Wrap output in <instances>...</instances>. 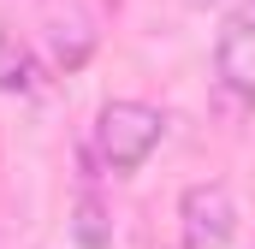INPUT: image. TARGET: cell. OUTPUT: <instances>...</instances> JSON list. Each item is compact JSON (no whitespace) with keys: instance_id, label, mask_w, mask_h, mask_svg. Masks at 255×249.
<instances>
[{"instance_id":"cell-1","label":"cell","mask_w":255,"mask_h":249,"mask_svg":"<svg viewBox=\"0 0 255 249\" xmlns=\"http://www.w3.org/2000/svg\"><path fill=\"white\" fill-rule=\"evenodd\" d=\"M166 136V113L148 101H107L95 113V154L113 178H130Z\"/></svg>"},{"instance_id":"cell-2","label":"cell","mask_w":255,"mask_h":249,"mask_svg":"<svg viewBox=\"0 0 255 249\" xmlns=\"http://www.w3.org/2000/svg\"><path fill=\"white\" fill-rule=\"evenodd\" d=\"M238 202L226 184H190L178 196V244L184 249H232Z\"/></svg>"},{"instance_id":"cell-3","label":"cell","mask_w":255,"mask_h":249,"mask_svg":"<svg viewBox=\"0 0 255 249\" xmlns=\"http://www.w3.org/2000/svg\"><path fill=\"white\" fill-rule=\"evenodd\" d=\"M214 77L226 95H244L255 101V6L232 12L220 24V42H214Z\"/></svg>"},{"instance_id":"cell-4","label":"cell","mask_w":255,"mask_h":249,"mask_svg":"<svg viewBox=\"0 0 255 249\" xmlns=\"http://www.w3.org/2000/svg\"><path fill=\"white\" fill-rule=\"evenodd\" d=\"M0 89L6 95H36V54L0 24Z\"/></svg>"},{"instance_id":"cell-5","label":"cell","mask_w":255,"mask_h":249,"mask_svg":"<svg viewBox=\"0 0 255 249\" xmlns=\"http://www.w3.org/2000/svg\"><path fill=\"white\" fill-rule=\"evenodd\" d=\"M77 244H83V249H107V244H113L107 214H101V202H95V196H83V202H77Z\"/></svg>"},{"instance_id":"cell-6","label":"cell","mask_w":255,"mask_h":249,"mask_svg":"<svg viewBox=\"0 0 255 249\" xmlns=\"http://www.w3.org/2000/svg\"><path fill=\"white\" fill-rule=\"evenodd\" d=\"M250 6H255V0H250Z\"/></svg>"}]
</instances>
